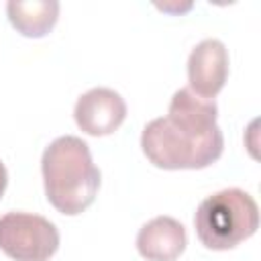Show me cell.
<instances>
[{"label":"cell","mask_w":261,"mask_h":261,"mask_svg":"<svg viewBox=\"0 0 261 261\" xmlns=\"http://www.w3.org/2000/svg\"><path fill=\"white\" fill-rule=\"evenodd\" d=\"M0 249L14 261H49L59 249V230L45 216L8 212L0 218Z\"/></svg>","instance_id":"cell-4"},{"label":"cell","mask_w":261,"mask_h":261,"mask_svg":"<svg viewBox=\"0 0 261 261\" xmlns=\"http://www.w3.org/2000/svg\"><path fill=\"white\" fill-rule=\"evenodd\" d=\"M216 118L214 100L181 88L173 94L167 116L147 122L141 133V149L161 169H204L218 161L224 149Z\"/></svg>","instance_id":"cell-1"},{"label":"cell","mask_w":261,"mask_h":261,"mask_svg":"<svg viewBox=\"0 0 261 261\" xmlns=\"http://www.w3.org/2000/svg\"><path fill=\"white\" fill-rule=\"evenodd\" d=\"M186 228L171 216H155L137 234V251L147 261H175L186 251Z\"/></svg>","instance_id":"cell-7"},{"label":"cell","mask_w":261,"mask_h":261,"mask_svg":"<svg viewBox=\"0 0 261 261\" xmlns=\"http://www.w3.org/2000/svg\"><path fill=\"white\" fill-rule=\"evenodd\" d=\"M45 196L49 204L67 216L82 214L96 198L100 169L92 161L86 141L73 135L57 137L41 159Z\"/></svg>","instance_id":"cell-2"},{"label":"cell","mask_w":261,"mask_h":261,"mask_svg":"<svg viewBox=\"0 0 261 261\" xmlns=\"http://www.w3.org/2000/svg\"><path fill=\"white\" fill-rule=\"evenodd\" d=\"M6 184H8V171H6L4 163L0 161V198H2V194L6 190Z\"/></svg>","instance_id":"cell-9"},{"label":"cell","mask_w":261,"mask_h":261,"mask_svg":"<svg viewBox=\"0 0 261 261\" xmlns=\"http://www.w3.org/2000/svg\"><path fill=\"white\" fill-rule=\"evenodd\" d=\"M10 24L24 37H45L57 22L59 2L55 0H10L6 4Z\"/></svg>","instance_id":"cell-8"},{"label":"cell","mask_w":261,"mask_h":261,"mask_svg":"<svg viewBox=\"0 0 261 261\" xmlns=\"http://www.w3.org/2000/svg\"><path fill=\"white\" fill-rule=\"evenodd\" d=\"M228 77V51L218 39H204L188 57V82L190 90L206 100L224 88Z\"/></svg>","instance_id":"cell-6"},{"label":"cell","mask_w":261,"mask_h":261,"mask_svg":"<svg viewBox=\"0 0 261 261\" xmlns=\"http://www.w3.org/2000/svg\"><path fill=\"white\" fill-rule=\"evenodd\" d=\"M200 243L212 251H228L259 228V206L241 188H226L204 198L194 214Z\"/></svg>","instance_id":"cell-3"},{"label":"cell","mask_w":261,"mask_h":261,"mask_svg":"<svg viewBox=\"0 0 261 261\" xmlns=\"http://www.w3.org/2000/svg\"><path fill=\"white\" fill-rule=\"evenodd\" d=\"M73 118L80 130L92 137L114 133L126 118L124 98L110 88H92L82 94L73 106Z\"/></svg>","instance_id":"cell-5"}]
</instances>
